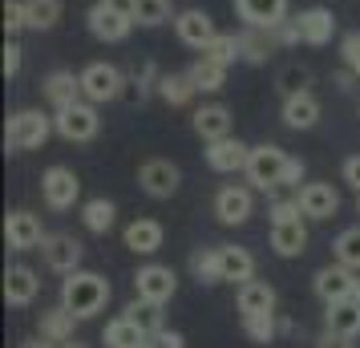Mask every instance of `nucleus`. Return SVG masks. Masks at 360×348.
I'll return each instance as SVG.
<instances>
[{
    "mask_svg": "<svg viewBox=\"0 0 360 348\" xmlns=\"http://www.w3.org/2000/svg\"><path fill=\"white\" fill-rule=\"evenodd\" d=\"M61 304H65L69 312L77 316V320H94V316L110 304V283L101 280L98 271H69L65 283H61Z\"/></svg>",
    "mask_w": 360,
    "mask_h": 348,
    "instance_id": "1",
    "label": "nucleus"
},
{
    "mask_svg": "<svg viewBox=\"0 0 360 348\" xmlns=\"http://www.w3.org/2000/svg\"><path fill=\"white\" fill-rule=\"evenodd\" d=\"M288 166H292V158H288L283 150L271 146V142H263V146H251V158H247L243 174L255 191H276V186H283V179H288Z\"/></svg>",
    "mask_w": 360,
    "mask_h": 348,
    "instance_id": "2",
    "label": "nucleus"
},
{
    "mask_svg": "<svg viewBox=\"0 0 360 348\" xmlns=\"http://www.w3.org/2000/svg\"><path fill=\"white\" fill-rule=\"evenodd\" d=\"M53 130H57V126H53L49 114H41V110H20V114H13L8 126H4V146L8 150H41L49 142Z\"/></svg>",
    "mask_w": 360,
    "mask_h": 348,
    "instance_id": "3",
    "label": "nucleus"
},
{
    "mask_svg": "<svg viewBox=\"0 0 360 348\" xmlns=\"http://www.w3.org/2000/svg\"><path fill=\"white\" fill-rule=\"evenodd\" d=\"M53 126H57V134L65 138V142H94L101 130V117H98V105L94 101H73V105H65V110H57L53 114Z\"/></svg>",
    "mask_w": 360,
    "mask_h": 348,
    "instance_id": "4",
    "label": "nucleus"
},
{
    "mask_svg": "<svg viewBox=\"0 0 360 348\" xmlns=\"http://www.w3.org/2000/svg\"><path fill=\"white\" fill-rule=\"evenodd\" d=\"M77 77H82V98H85V101H94V105L122 98V85H126L122 69L110 65V61H94V65H85Z\"/></svg>",
    "mask_w": 360,
    "mask_h": 348,
    "instance_id": "5",
    "label": "nucleus"
},
{
    "mask_svg": "<svg viewBox=\"0 0 360 348\" xmlns=\"http://www.w3.org/2000/svg\"><path fill=\"white\" fill-rule=\"evenodd\" d=\"M41 195H45V207L49 211H69L73 202L82 199V179L69 166H49L41 174Z\"/></svg>",
    "mask_w": 360,
    "mask_h": 348,
    "instance_id": "6",
    "label": "nucleus"
},
{
    "mask_svg": "<svg viewBox=\"0 0 360 348\" xmlns=\"http://www.w3.org/2000/svg\"><path fill=\"white\" fill-rule=\"evenodd\" d=\"M134 292L142 299L166 304L179 292V276H174V267H166V264H146V267H138V276H134Z\"/></svg>",
    "mask_w": 360,
    "mask_h": 348,
    "instance_id": "7",
    "label": "nucleus"
},
{
    "mask_svg": "<svg viewBox=\"0 0 360 348\" xmlns=\"http://www.w3.org/2000/svg\"><path fill=\"white\" fill-rule=\"evenodd\" d=\"M138 183H142V191H146L150 199H170L179 191L182 174L170 158H146V162L138 166Z\"/></svg>",
    "mask_w": 360,
    "mask_h": 348,
    "instance_id": "8",
    "label": "nucleus"
},
{
    "mask_svg": "<svg viewBox=\"0 0 360 348\" xmlns=\"http://www.w3.org/2000/svg\"><path fill=\"white\" fill-rule=\"evenodd\" d=\"M356 271L348 264H328L316 271V296L324 299V304H336V299H348V296H356Z\"/></svg>",
    "mask_w": 360,
    "mask_h": 348,
    "instance_id": "9",
    "label": "nucleus"
},
{
    "mask_svg": "<svg viewBox=\"0 0 360 348\" xmlns=\"http://www.w3.org/2000/svg\"><path fill=\"white\" fill-rule=\"evenodd\" d=\"M247 158H251V146H243L239 138H219V142H207V166L214 174H235V170H247Z\"/></svg>",
    "mask_w": 360,
    "mask_h": 348,
    "instance_id": "10",
    "label": "nucleus"
},
{
    "mask_svg": "<svg viewBox=\"0 0 360 348\" xmlns=\"http://www.w3.org/2000/svg\"><path fill=\"white\" fill-rule=\"evenodd\" d=\"M4 239L13 251H33L45 243V231H41V219L33 211H13L4 219Z\"/></svg>",
    "mask_w": 360,
    "mask_h": 348,
    "instance_id": "11",
    "label": "nucleus"
},
{
    "mask_svg": "<svg viewBox=\"0 0 360 348\" xmlns=\"http://www.w3.org/2000/svg\"><path fill=\"white\" fill-rule=\"evenodd\" d=\"M174 33H179L182 45H191V49H207L214 37H219V29H214V20L207 17L202 8H186V13L174 17Z\"/></svg>",
    "mask_w": 360,
    "mask_h": 348,
    "instance_id": "12",
    "label": "nucleus"
},
{
    "mask_svg": "<svg viewBox=\"0 0 360 348\" xmlns=\"http://www.w3.org/2000/svg\"><path fill=\"white\" fill-rule=\"evenodd\" d=\"M255 211V202H251V191L247 186H223L219 195H214V215L219 223H227V227H243L247 219Z\"/></svg>",
    "mask_w": 360,
    "mask_h": 348,
    "instance_id": "13",
    "label": "nucleus"
},
{
    "mask_svg": "<svg viewBox=\"0 0 360 348\" xmlns=\"http://www.w3.org/2000/svg\"><path fill=\"white\" fill-rule=\"evenodd\" d=\"M300 207H304V219H316V223H324L340 211V195L332 191V183H308L300 186Z\"/></svg>",
    "mask_w": 360,
    "mask_h": 348,
    "instance_id": "14",
    "label": "nucleus"
},
{
    "mask_svg": "<svg viewBox=\"0 0 360 348\" xmlns=\"http://www.w3.org/2000/svg\"><path fill=\"white\" fill-rule=\"evenodd\" d=\"M41 251H45V264H49L53 271L69 276V271H77V267H82V251L85 247L73 239V235H45Z\"/></svg>",
    "mask_w": 360,
    "mask_h": 348,
    "instance_id": "15",
    "label": "nucleus"
},
{
    "mask_svg": "<svg viewBox=\"0 0 360 348\" xmlns=\"http://www.w3.org/2000/svg\"><path fill=\"white\" fill-rule=\"evenodd\" d=\"M130 29H134V17H122V13L110 8V4L98 0V4L89 8V33L98 37V41H110V45H114V41H126Z\"/></svg>",
    "mask_w": 360,
    "mask_h": 348,
    "instance_id": "16",
    "label": "nucleus"
},
{
    "mask_svg": "<svg viewBox=\"0 0 360 348\" xmlns=\"http://www.w3.org/2000/svg\"><path fill=\"white\" fill-rule=\"evenodd\" d=\"M295 29H300V41L304 45H328L332 37H336V17H332V8H304L300 17H295Z\"/></svg>",
    "mask_w": 360,
    "mask_h": 348,
    "instance_id": "17",
    "label": "nucleus"
},
{
    "mask_svg": "<svg viewBox=\"0 0 360 348\" xmlns=\"http://www.w3.org/2000/svg\"><path fill=\"white\" fill-rule=\"evenodd\" d=\"M235 13L243 25L276 29L279 20H288V0H235Z\"/></svg>",
    "mask_w": 360,
    "mask_h": 348,
    "instance_id": "18",
    "label": "nucleus"
},
{
    "mask_svg": "<svg viewBox=\"0 0 360 348\" xmlns=\"http://www.w3.org/2000/svg\"><path fill=\"white\" fill-rule=\"evenodd\" d=\"M37 292H41V280H37L33 267H8V276H4V299L13 304V308H29L37 299Z\"/></svg>",
    "mask_w": 360,
    "mask_h": 348,
    "instance_id": "19",
    "label": "nucleus"
},
{
    "mask_svg": "<svg viewBox=\"0 0 360 348\" xmlns=\"http://www.w3.org/2000/svg\"><path fill=\"white\" fill-rule=\"evenodd\" d=\"M191 122H195V134L202 138V142H219V138H227L231 134V110L227 105H219V101L198 105Z\"/></svg>",
    "mask_w": 360,
    "mask_h": 348,
    "instance_id": "20",
    "label": "nucleus"
},
{
    "mask_svg": "<svg viewBox=\"0 0 360 348\" xmlns=\"http://www.w3.org/2000/svg\"><path fill=\"white\" fill-rule=\"evenodd\" d=\"M316 122H320V101L311 98L308 89L283 98V126H288V130H311Z\"/></svg>",
    "mask_w": 360,
    "mask_h": 348,
    "instance_id": "21",
    "label": "nucleus"
},
{
    "mask_svg": "<svg viewBox=\"0 0 360 348\" xmlns=\"http://www.w3.org/2000/svg\"><path fill=\"white\" fill-rule=\"evenodd\" d=\"M162 223L158 219H134L130 227H126V247L134 255H154V251L162 247Z\"/></svg>",
    "mask_w": 360,
    "mask_h": 348,
    "instance_id": "22",
    "label": "nucleus"
},
{
    "mask_svg": "<svg viewBox=\"0 0 360 348\" xmlns=\"http://www.w3.org/2000/svg\"><path fill=\"white\" fill-rule=\"evenodd\" d=\"M45 98H49L53 110H65L73 101H82V77H73L69 69H53L45 77Z\"/></svg>",
    "mask_w": 360,
    "mask_h": 348,
    "instance_id": "23",
    "label": "nucleus"
},
{
    "mask_svg": "<svg viewBox=\"0 0 360 348\" xmlns=\"http://www.w3.org/2000/svg\"><path fill=\"white\" fill-rule=\"evenodd\" d=\"M271 247H276V255H283V259L304 255V251H308V227H304V219H295V223H276V227H271Z\"/></svg>",
    "mask_w": 360,
    "mask_h": 348,
    "instance_id": "24",
    "label": "nucleus"
},
{
    "mask_svg": "<svg viewBox=\"0 0 360 348\" xmlns=\"http://www.w3.org/2000/svg\"><path fill=\"white\" fill-rule=\"evenodd\" d=\"M324 324H328V332H336V336H356L360 332V299L348 296V299L328 304Z\"/></svg>",
    "mask_w": 360,
    "mask_h": 348,
    "instance_id": "25",
    "label": "nucleus"
},
{
    "mask_svg": "<svg viewBox=\"0 0 360 348\" xmlns=\"http://www.w3.org/2000/svg\"><path fill=\"white\" fill-rule=\"evenodd\" d=\"M219 267H223V283L255 280V255L247 247H219Z\"/></svg>",
    "mask_w": 360,
    "mask_h": 348,
    "instance_id": "26",
    "label": "nucleus"
},
{
    "mask_svg": "<svg viewBox=\"0 0 360 348\" xmlns=\"http://www.w3.org/2000/svg\"><path fill=\"white\" fill-rule=\"evenodd\" d=\"M239 312H243V316L276 312V288H271V283H263V280L239 283Z\"/></svg>",
    "mask_w": 360,
    "mask_h": 348,
    "instance_id": "27",
    "label": "nucleus"
},
{
    "mask_svg": "<svg viewBox=\"0 0 360 348\" xmlns=\"http://www.w3.org/2000/svg\"><path fill=\"white\" fill-rule=\"evenodd\" d=\"M198 94L195 77H191V69L186 73H162L158 77V98L166 101V105H191Z\"/></svg>",
    "mask_w": 360,
    "mask_h": 348,
    "instance_id": "28",
    "label": "nucleus"
},
{
    "mask_svg": "<svg viewBox=\"0 0 360 348\" xmlns=\"http://www.w3.org/2000/svg\"><path fill=\"white\" fill-rule=\"evenodd\" d=\"M239 45H243V61H251V65H263L279 41H276V33H271V29H255V25H247L243 33H239Z\"/></svg>",
    "mask_w": 360,
    "mask_h": 348,
    "instance_id": "29",
    "label": "nucleus"
},
{
    "mask_svg": "<svg viewBox=\"0 0 360 348\" xmlns=\"http://www.w3.org/2000/svg\"><path fill=\"white\" fill-rule=\"evenodd\" d=\"M73 324H77V316L69 312L65 304H57V308H49V312H41V336L53 340V344L73 340Z\"/></svg>",
    "mask_w": 360,
    "mask_h": 348,
    "instance_id": "30",
    "label": "nucleus"
},
{
    "mask_svg": "<svg viewBox=\"0 0 360 348\" xmlns=\"http://www.w3.org/2000/svg\"><path fill=\"white\" fill-rule=\"evenodd\" d=\"M146 340L150 336L134 324L130 316H117V320L105 324V344L110 348H146Z\"/></svg>",
    "mask_w": 360,
    "mask_h": 348,
    "instance_id": "31",
    "label": "nucleus"
},
{
    "mask_svg": "<svg viewBox=\"0 0 360 348\" xmlns=\"http://www.w3.org/2000/svg\"><path fill=\"white\" fill-rule=\"evenodd\" d=\"M150 89H158V73H154V65H150V61H142V65L126 77V85H122V98L130 101V105H142V101L150 98Z\"/></svg>",
    "mask_w": 360,
    "mask_h": 348,
    "instance_id": "32",
    "label": "nucleus"
},
{
    "mask_svg": "<svg viewBox=\"0 0 360 348\" xmlns=\"http://www.w3.org/2000/svg\"><path fill=\"white\" fill-rule=\"evenodd\" d=\"M61 20V0H25V25L37 33H49Z\"/></svg>",
    "mask_w": 360,
    "mask_h": 348,
    "instance_id": "33",
    "label": "nucleus"
},
{
    "mask_svg": "<svg viewBox=\"0 0 360 348\" xmlns=\"http://www.w3.org/2000/svg\"><path fill=\"white\" fill-rule=\"evenodd\" d=\"M191 77H195L198 94H219L227 85V65H219L211 57H198L195 65H191Z\"/></svg>",
    "mask_w": 360,
    "mask_h": 348,
    "instance_id": "34",
    "label": "nucleus"
},
{
    "mask_svg": "<svg viewBox=\"0 0 360 348\" xmlns=\"http://www.w3.org/2000/svg\"><path fill=\"white\" fill-rule=\"evenodd\" d=\"M122 316H130L134 324H138V328L146 332V336H154V332H162V304H154V299H134L130 308H126V312Z\"/></svg>",
    "mask_w": 360,
    "mask_h": 348,
    "instance_id": "35",
    "label": "nucleus"
},
{
    "mask_svg": "<svg viewBox=\"0 0 360 348\" xmlns=\"http://www.w3.org/2000/svg\"><path fill=\"white\" fill-rule=\"evenodd\" d=\"M82 219H85V227L94 235H105L110 227H114V219H117V207L110 199H89L82 207Z\"/></svg>",
    "mask_w": 360,
    "mask_h": 348,
    "instance_id": "36",
    "label": "nucleus"
},
{
    "mask_svg": "<svg viewBox=\"0 0 360 348\" xmlns=\"http://www.w3.org/2000/svg\"><path fill=\"white\" fill-rule=\"evenodd\" d=\"M198 53L231 69L235 61H239V57H243V45H239V37H235V33H219V37L211 41V45H207V49H198Z\"/></svg>",
    "mask_w": 360,
    "mask_h": 348,
    "instance_id": "37",
    "label": "nucleus"
},
{
    "mask_svg": "<svg viewBox=\"0 0 360 348\" xmlns=\"http://www.w3.org/2000/svg\"><path fill=\"white\" fill-rule=\"evenodd\" d=\"M243 332L255 340V344H271L283 328H279L276 312H259V316H243Z\"/></svg>",
    "mask_w": 360,
    "mask_h": 348,
    "instance_id": "38",
    "label": "nucleus"
},
{
    "mask_svg": "<svg viewBox=\"0 0 360 348\" xmlns=\"http://www.w3.org/2000/svg\"><path fill=\"white\" fill-rule=\"evenodd\" d=\"M166 20H170V0H138V4H134V25L158 29Z\"/></svg>",
    "mask_w": 360,
    "mask_h": 348,
    "instance_id": "39",
    "label": "nucleus"
},
{
    "mask_svg": "<svg viewBox=\"0 0 360 348\" xmlns=\"http://www.w3.org/2000/svg\"><path fill=\"white\" fill-rule=\"evenodd\" d=\"M332 251H336V259H340V264H348L352 271H360V223H356V227H348V231L336 235Z\"/></svg>",
    "mask_w": 360,
    "mask_h": 348,
    "instance_id": "40",
    "label": "nucleus"
},
{
    "mask_svg": "<svg viewBox=\"0 0 360 348\" xmlns=\"http://www.w3.org/2000/svg\"><path fill=\"white\" fill-rule=\"evenodd\" d=\"M191 267H195L198 283H223V267H219V247L198 251L195 259H191Z\"/></svg>",
    "mask_w": 360,
    "mask_h": 348,
    "instance_id": "41",
    "label": "nucleus"
},
{
    "mask_svg": "<svg viewBox=\"0 0 360 348\" xmlns=\"http://www.w3.org/2000/svg\"><path fill=\"white\" fill-rule=\"evenodd\" d=\"M308 82H311V73H308L304 65H288V69H283V73L276 77V85H279V94H283V98H292V94H304V89H308Z\"/></svg>",
    "mask_w": 360,
    "mask_h": 348,
    "instance_id": "42",
    "label": "nucleus"
},
{
    "mask_svg": "<svg viewBox=\"0 0 360 348\" xmlns=\"http://www.w3.org/2000/svg\"><path fill=\"white\" fill-rule=\"evenodd\" d=\"M267 219H271V227L276 223H295V219H304V207H300V199H279V202H271Z\"/></svg>",
    "mask_w": 360,
    "mask_h": 348,
    "instance_id": "43",
    "label": "nucleus"
},
{
    "mask_svg": "<svg viewBox=\"0 0 360 348\" xmlns=\"http://www.w3.org/2000/svg\"><path fill=\"white\" fill-rule=\"evenodd\" d=\"M340 57H344V69H352L360 77V33H344L340 37Z\"/></svg>",
    "mask_w": 360,
    "mask_h": 348,
    "instance_id": "44",
    "label": "nucleus"
},
{
    "mask_svg": "<svg viewBox=\"0 0 360 348\" xmlns=\"http://www.w3.org/2000/svg\"><path fill=\"white\" fill-rule=\"evenodd\" d=\"M20 29H29V25H25V0H8V4H4V33L17 37Z\"/></svg>",
    "mask_w": 360,
    "mask_h": 348,
    "instance_id": "45",
    "label": "nucleus"
},
{
    "mask_svg": "<svg viewBox=\"0 0 360 348\" xmlns=\"http://www.w3.org/2000/svg\"><path fill=\"white\" fill-rule=\"evenodd\" d=\"M20 45H17V37H8V45H4V77H17L20 73Z\"/></svg>",
    "mask_w": 360,
    "mask_h": 348,
    "instance_id": "46",
    "label": "nucleus"
},
{
    "mask_svg": "<svg viewBox=\"0 0 360 348\" xmlns=\"http://www.w3.org/2000/svg\"><path fill=\"white\" fill-rule=\"evenodd\" d=\"M182 344H186V340H182V336H179V332H154V336H150V340H146V348H182Z\"/></svg>",
    "mask_w": 360,
    "mask_h": 348,
    "instance_id": "47",
    "label": "nucleus"
},
{
    "mask_svg": "<svg viewBox=\"0 0 360 348\" xmlns=\"http://www.w3.org/2000/svg\"><path fill=\"white\" fill-rule=\"evenodd\" d=\"M340 174H344V183H348V186H352V191L360 195V154L344 158V170H340Z\"/></svg>",
    "mask_w": 360,
    "mask_h": 348,
    "instance_id": "48",
    "label": "nucleus"
},
{
    "mask_svg": "<svg viewBox=\"0 0 360 348\" xmlns=\"http://www.w3.org/2000/svg\"><path fill=\"white\" fill-rule=\"evenodd\" d=\"M316 348H352V336H336V332H324Z\"/></svg>",
    "mask_w": 360,
    "mask_h": 348,
    "instance_id": "49",
    "label": "nucleus"
},
{
    "mask_svg": "<svg viewBox=\"0 0 360 348\" xmlns=\"http://www.w3.org/2000/svg\"><path fill=\"white\" fill-rule=\"evenodd\" d=\"M300 179H304V162H300V158H292V166H288V179H283V186H300Z\"/></svg>",
    "mask_w": 360,
    "mask_h": 348,
    "instance_id": "50",
    "label": "nucleus"
},
{
    "mask_svg": "<svg viewBox=\"0 0 360 348\" xmlns=\"http://www.w3.org/2000/svg\"><path fill=\"white\" fill-rule=\"evenodd\" d=\"M101 4H110L114 13H122V17H134V4H138V0H101Z\"/></svg>",
    "mask_w": 360,
    "mask_h": 348,
    "instance_id": "51",
    "label": "nucleus"
},
{
    "mask_svg": "<svg viewBox=\"0 0 360 348\" xmlns=\"http://www.w3.org/2000/svg\"><path fill=\"white\" fill-rule=\"evenodd\" d=\"M25 348H61V344H53V340H45V336H41V340H29Z\"/></svg>",
    "mask_w": 360,
    "mask_h": 348,
    "instance_id": "52",
    "label": "nucleus"
},
{
    "mask_svg": "<svg viewBox=\"0 0 360 348\" xmlns=\"http://www.w3.org/2000/svg\"><path fill=\"white\" fill-rule=\"evenodd\" d=\"M61 348H85V344H77V340H65V344H61Z\"/></svg>",
    "mask_w": 360,
    "mask_h": 348,
    "instance_id": "53",
    "label": "nucleus"
},
{
    "mask_svg": "<svg viewBox=\"0 0 360 348\" xmlns=\"http://www.w3.org/2000/svg\"><path fill=\"white\" fill-rule=\"evenodd\" d=\"M356 299H360V280H356Z\"/></svg>",
    "mask_w": 360,
    "mask_h": 348,
    "instance_id": "54",
    "label": "nucleus"
},
{
    "mask_svg": "<svg viewBox=\"0 0 360 348\" xmlns=\"http://www.w3.org/2000/svg\"><path fill=\"white\" fill-rule=\"evenodd\" d=\"M356 211H360V199H356Z\"/></svg>",
    "mask_w": 360,
    "mask_h": 348,
    "instance_id": "55",
    "label": "nucleus"
}]
</instances>
